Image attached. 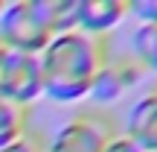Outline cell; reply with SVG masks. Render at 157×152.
Instances as JSON below:
<instances>
[{
	"instance_id": "13",
	"label": "cell",
	"mask_w": 157,
	"mask_h": 152,
	"mask_svg": "<svg viewBox=\"0 0 157 152\" xmlns=\"http://www.w3.org/2000/svg\"><path fill=\"white\" fill-rule=\"evenodd\" d=\"M105 152H143L140 146H137L134 141H128V138L122 135V132H117V135L108 141V146H105Z\"/></svg>"
},
{
	"instance_id": "5",
	"label": "cell",
	"mask_w": 157,
	"mask_h": 152,
	"mask_svg": "<svg viewBox=\"0 0 157 152\" xmlns=\"http://www.w3.org/2000/svg\"><path fill=\"white\" fill-rule=\"evenodd\" d=\"M44 97V82H41V64L38 56L26 53H12L9 59V73H6L3 100L15 102L21 108H29Z\"/></svg>"
},
{
	"instance_id": "14",
	"label": "cell",
	"mask_w": 157,
	"mask_h": 152,
	"mask_svg": "<svg viewBox=\"0 0 157 152\" xmlns=\"http://www.w3.org/2000/svg\"><path fill=\"white\" fill-rule=\"evenodd\" d=\"M9 59H12V50H6L0 44V97H3V88H6V73H9Z\"/></svg>"
},
{
	"instance_id": "12",
	"label": "cell",
	"mask_w": 157,
	"mask_h": 152,
	"mask_svg": "<svg viewBox=\"0 0 157 152\" xmlns=\"http://www.w3.org/2000/svg\"><path fill=\"white\" fill-rule=\"evenodd\" d=\"M0 152H44V138H41L38 132L29 129L21 141H15L12 146H6V149H0Z\"/></svg>"
},
{
	"instance_id": "6",
	"label": "cell",
	"mask_w": 157,
	"mask_h": 152,
	"mask_svg": "<svg viewBox=\"0 0 157 152\" xmlns=\"http://www.w3.org/2000/svg\"><path fill=\"white\" fill-rule=\"evenodd\" d=\"M128 18L125 0H78L76 3V29L90 38H108Z\"/></svg>"
},
{
	"instance_id": "15",
	"label": "cell",
	"mask_w": 157,
	"mask_h": 152,
	"mask_svg": "<svg viewBox=\"0 0 157 152\" xmlns=\"http://www.w3.org/2000/svg\"><path fill=\"white\" fill-rule=\"evenodd\" d=\"M0 12H3V0H0Z\"/></svg>"
},
{
	"instance_id": "11",
	"label": "cell",
	"mask_w": 157,
	"mask_h": 152,
	"mask_svg": "<svg viewBox=\"0 0 157 152\" xmlns=\"http://www.w3.org/2000/svg\"><path fill=\"white\" fill-rule=\"evenodd\" d=\"M128 18H134L137 27H157V0H134V3H128Z\"/></svg>"
},
{
	"instance_id": "7",
	"label": "cell",
	"mask_w": 157,
	"mask_h": 152,
	"mask_svg": "<svg viewBox=\"0 0 157 152\" xmlns=\"http://www.w3.org/2000/svg\"><path fill=\"white\" fill-rule=\"evenodd\" d=\"M122 135L134 141L143 152H157V85L146 88V94L134 100L125 114Z\"/></svg>"
},
{
	"instance_id": "8",
	"label": "cell",
	"mask_w": 157,
	"mask_h": 152,
	"mask_svg": "<svg viewBox=\"0 0 157 152\" xmlns=\"http://www.w3.org/2000/svg\"><path fill=\"white\" fill-rule=\"evenodd\" d=\"M26 132H29L26 108H21V105H15V102L0 97V149H6L15 141H21Z\"/></svg>"
},
{
	"instance_id": "1",
	"label": "cell",
	"mask_w": 157,
	"mask_h": 152,
	"mask_svg": "<svg viewBox=\"0 0 157 152\" xmlns=\"http://www.w3.org/2000/svg\"><path fill=\"white\" fill-rule=\"evenodd\" d=\"M108 59V38H90L78 29L52 35L50 44L38 53L44 97L58 105L87 100L93 79L99 76Z\"/></svg>"
},
{
	"instance_id": "9",
	"label": "cell",
	"mask_w": 157,
	"mask_h": 152,
	"mask_svg": "<svg viewBox=\"0 0 157 152\" xmlns=\"http://www.w3.org/2000/svg\"><path fill=\"white\" fill-rule=\"evenodd\" d=\"M76 3L78 0H38L44 23L52 35H64L76 29Z\"/></svg>"
},
{
	"instance_id": "4",
	"label": "cell",
	"mask_w": 157,
	"mask_h": 152,
	"mask_svg": "<svg viewBox=\"0 0 157 152\" xmlns=\"http://www.w3.org/2000/svg\"><path fill=\"white\" fill-rule=\"evenodd\" d=\"M146 82V70L140 62H134L131 56L122 59H108L105 68L99 70V76L93 79V88H90L87 100H93L96 105H111V102L122 100L125 94L137 91Z\"/></svg>"
},
{
	"instance_id": "10",
	"label": "cell",
	"mask_w": 157,
	"mask_h": 152,
	"mask_svg": "<svg viewBox=\"0 0 157 152\" xmlns=\"http://www.w3.org/2000/svg\"><path fill=\"white\" fill-rule=\"evenodd\" d=\"M131 59L143 64V70L157 73V27H137L131 35Z\"/></svg>"
},
{
	"instance_id": "3",
	"label": "cell",
	"mask_w": 157,
	"mask_h": 152,
	"mask_svg": "<svg viewBox=\"0 0 157 152\" xmlns=\"http://www.w3.org/2000/svg\"><path fill=\"white\" fill-rule=\"evenodd\" d=\"M113 135H117V129L105 114L82 111L64 120L52 132V138H47L44 152H105Z\"/></svg>"
},
{
	"instance_id": "2",
	"label": "cell",
	"mask_w": 157,
	"mask_h": 152,
	"mask_svg": "<svg viewBox=\"0 0 157 152\" xmlns=\"http://www.w3.org/2000/svg\"><path fill=\"white\" fill-rule=\"evenodd\" d=\"M52 32L44 23V15L38 9V0H15L3 3L0 12V44L12 53L38 56L50 44Z\"/></svg>"
}]
</instances>
